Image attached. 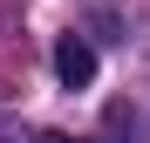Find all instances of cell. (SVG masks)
Returning <instances> with one entry per match:
<instances>
[{"mask_svg": "<svg viewBox=\"0 0 150 143\" xmlns=\"http://www.w3.org/2000/svg\"><path fill=\"white\" fill-rule=\"evenodd\" d=\"M55 75H62L68 89H89V82H96V48H89L82 34H62V41H55Z\"/></svg>", "mask_w": 150, "mask_h": 143, "instance_id": "6da1fadb", "label": "cell"}, {"mask_svg": "<svg viewBox=\"0 0 150 143\" xmlns=\"http://www.w3.org/2000/svg\"><path fill=\"white\" fill-rule=\"evenodd\" d=\"M41 143H68V136H41Z\"/></svg>", "mask_w": 150, "mask_h": 143, "instance_id": "7a4b0ae2", "label": "cell"}]
</instances>
